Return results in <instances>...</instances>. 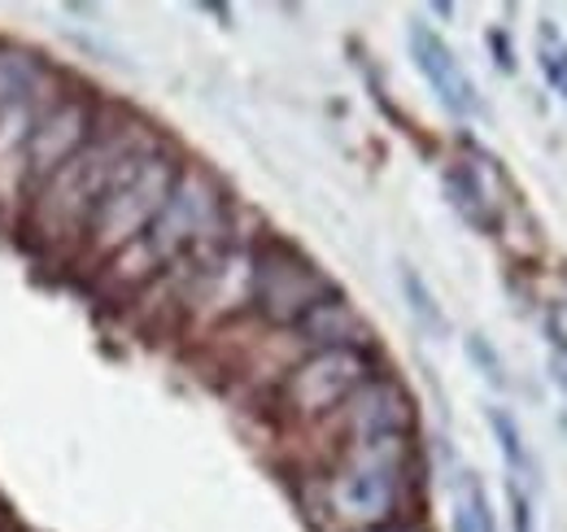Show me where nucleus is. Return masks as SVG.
Returning a JSON list of instances; mask_svg holds the SVG:
<instances>
[{"label":"nucleus","instance_id":"obj_1","mask_svg":"<svg viewBox=\"0 0 567 532\" xmlns=\"http://www.w3.org/2000/svg\"><path fill=\"white\" fill-rule=\"evenodd\" d=\"M227 197L218 188L210 171L202 166H184L171 197L162 205V214L148 223L136 245H127L123 254H114L105 263V275L123 288H144L153 284L162 270L175 263L193 258V254H214L227 245Z\"/></svg>","mask_w":567,"mask_h":532},{"label":"nucleus","instance_id":"obj_2","mask_svg":"<svg viewBox=\"0 0 567 532\" xmlns=\"http://www.w3.org/2000/svg\"><path fill=\"white\" fill-rule=\"evenodd\" d=\"M157 144V135L144 132V123H118V127H96V135L74 153L71 162L31 193L27 205V227L35 232L40 245H83L87 218L105 188L114 184L118 166Z\"/></svg>","mask_w":567,"mask_h":532},{"label":"nucleus","instance_id":"obj_3","mask_svg":"<svg viewBox=\"0 0 567 532\" xmlns=\"http://www.w3.org/2000/svg\"><path fill=\"white\" fill-rule=\"evenodd\" d=\"M411 480H415L411 437L350 441L341 450V463L323 480V511L346 532H371L398 524L406 515Z\"/></svg>","mask_w":567,"mask_h":532},{"label":"nucleus","instance_id":"obj_4","mask_svg":"<svg viewBox=\"0 0 567 532\" xmlns=\"http://www.w3.org/2000/svg\"><path fill=\"white\" fill-rule=\"evenodd\" d=\"M179 171H184V162L162 140L141 149V153H132L118 166V175L105 188V197L96 201L92 218H87V232H83L87 258L110 263L114 254H123L127 245H136L144 232H148V223L162 214V205L171 197Z\"/></svg>","mask_w":567,"mask_h":532},{"label":"nucleus","instance_id":"obj_5","mask_svg":"<svg viewBox=\"0 0 567 532\" xmlns=\"http://www.w3.org/2000/svg\"><path fill=\"white\" fill-rule=\"evenodd\" d=\"M375 376V362L367 349H310L297 358L280 380V406L297 423L332 419L358 389Z\"/></svg>","mask_w":567,"mask_h":532},{"label":"nucleus","instance_id":"obj_6","mask_svg":"<svg viewBox=\"0 0 567 532\" xmlns=\"http://www.w3.org/2000/svg\"><path fill=\"white\" fill-rule=\"evenodd\" d=\"M337 297V284L288 245H267L254 254V310L276 324L297 328L315 306Z\"/></svg>","mask_w":567,"mask_h":532},{"label":"nucleus","instance_id":"obj_7","mask_svg":"<svg viewBox=\"0 0 567 532\" xmlns=\"http://www.w3.org/2000/svg\"><path fill=\"white\" fill-rule=\"evenodd\" d=\"M96 127H101V110L92 105V96L58 92L53 105L31 127V140H27V193L49 184L74 153L96 135Z\"/></svg>","mask_w":567,"mask_h":532},{"label":"nucleus","instance_id":"obj_8","mask_svg":"<svg viewBox=\"0 0 567 532\" xmlns=\"http://www.w3.org/2000/svg\"><path fill=\"white\" fill-rule=\"evenodd\" d=\"M332 419H341L346 446L350 441H375V437H411L415 401L393 376H371Z\"/></svg>","mask_w":567,"mask_h":532},{"label":"nucleus","instance_id":"obj_9","mask_svg":"<svg viewBox=\"0 0 567 532\" xmlns=\"http://www.w3.org/2000/svg\"><path fill=\"white\" fill-rule=\"evenodd\" d=\"M406 44H411V62H415V70L424 74V83L432 88V96H436L454 119H476V114H481V92H476L472 74L463 70V62L454 58V49L436 35V27L411 22Z\"/></svg>","mask_w":567,"mask_h":532},{"label":"nucleus","instance_id":"obj_10","mask_svg":"<svg viewBox=\"0 0 567 532\" xmlns=\"http://www.w3.org/2000/svg\"><path fill=\"white\" fill-rule=\"evenodd\" d=\"M58 96V70L40 53L0 44V114L9 110H44Z\"/></svg>","mask_w":567,"mask_h":532},{"label":"nucleus","instance_id":"obj_11","mask_svg":"<svg viewBox=\"0 0 567 532\" xmlns=\"http://www.w3.org/2000/svg\"><path fill=\"white\" fill-rule=\"evenodd\" d=\"M297 332H301V340H306L310 349H367V340H371L362 315H358L341 293L328 297L323 306H315V310L297 324Z\"/></svg>","mask_w":567,"mask_h":532},{"label":"nucleus","instance_id":"obj_12","mask_svg":"<svg viewBox=\"0 0 567 532\" xmlns=\"http://www.w3.org/2000/svg\"><path fill=\"white\" fill-rule=\"evenodd\" d=\"M445 184V201L458 209V218L476 232H497V201L489 197V184L481 180L476 162H450L441 171Z\"/></svg>","mask_w":567,"mask_h":532},{"label":"nucleus","instance_id":"obj_13","mask_svg":"<svg viewBox=\"0 0 567 532\" xmlns=\"http://www.w3.org/2000/svg\"><path fill=\"white\" fill-rule=\"evenodd\" d=\"M489 428H494L497 450H502V463H506V471H511V480H515V475H519V480H537V459L528 454L524 432H519V423L511 419V410L489 406Z\"/></svg>","mask_w":567,"mask_h":532},{"label":"nucleus","instance_id":"obj_14","mask_svg":"<svg viewBox=\"0 0 567 532\" xmlns=\"http://www.w3.org/2000/svg\"><path fill=\"white\" fill-rule=\"evenodd\" d=\"M398 279H402V297H406V306H411L415 324H420V328H424L427 336H445V332H450V319H445L441 301L432 297V288L424 284V275H420L415 266L402 263V270H398Z\"/></svg>","mask_w":567,"mask_h":532},{"label":"nucleus","instance_id":"obj_15","mask_svg":"<svg viewBox=\"0 0 567 532\" xmlns=\"http://www.w3.org/2000/svg\"><path fill=\"white\" fill-rule=\"evenodd\" d=\"M467 358L476 362V371L494 385V389H506V367H502V358H497V349L485 340L481 332H472L467 336Z\"/></svg>","mask_w":567,"mask_h":532},{"label":"nucleus","instance_id":"obj_16","mask_svg":"<svg viewBox=\"0 0 567 532\" xmlns=\"http://www.w3.org/2000/svg\"><path fill=\"white\" fill-rule=\"evenodd\" d=\"M463 502H467V511H472V524H476V532H497L494 511H489V498H485L481 480H467V484H463Z\"/></svg>","mask_w":567,"mask_h":532},{"label":"nucleus","instance_id":"obj_17","mask_svg":"<svg viewBox=\"0 0 567 532\" xmlns=\"http://www.w3.org/2000/svg\"><path fill=\"white\" fill-rule=\"evenodd\" d=\"M506 498H511V524L515 532H533V502H528V489L519 480L506 484Z\"/></svg>","mask_w":567,"mask_h":532},{"label":"nucleus","instance_id":"obj_18","mask_svg":"<svg viewBox=\"0 0 567 532\" xmlns=\"http://www.w3.org/2000/svg\"><path fill=\"white\" fill-rule=\"evenodd\" d=\"M542 70H546V79L555 83V92H564V101H567V49L564 44H555V53L542 49Z\"/></svg>","mask_w":567,"mask_h":532},{"label":"nucleus","instance_id":"obj_19","mask_svg":"<svg viewBox=\"0 0 567 532\" xmlns=\"http://www.w3.org/2000/svg\"><path fill=\"white\" fill-rule=\"evenodd\" d=\"M454 532H476V524H472V511H467V502H458V511H454Z\"/></svg>","mask_w":567,"mask_h":532},{"label":"nucleus","instance_id":"obj_20","mask_svg":"<svg viewBox=\"0 0 567 532\" xmlns=\"http://www.w3.org/2000/svg\"><path fill=\"white\" fill-rule=\"evenodd\" d=\"M489 40H494V49H497V66H502V70H511V66H515V62H511V49H506V40H502L497 31H494V35H489Z\"/></svg>","mask_w":567,"mask_h":532},{"label":"nucleus","instance_id":"obj_21","mask_svg":"<svg viewBox=\"0 0 567 532\" xmlns=\"http://www.w3.org/2000/svg\"><path fill=\"white\" fill-rule=\"evenodd\" d=\"M550 376H555V385L567 393V362H564V358H555V362H550Z\"/></svg>","mask_w":567,"mask_h":532},{"label":"nucleus","instance_id":"obj_22","mask_svg":"<svg viewBox=\"0 0 567 532\" xmlns=\"http://www.w3.org/2000/svg\"><path fill=\"white\" fill-rule=\"evenodd\" d=\"M371 532H424V529L411 524V520H398V524H384V529H371Z\"/></svg>","mask_w":567,"mask_h":532}]
</instances>
